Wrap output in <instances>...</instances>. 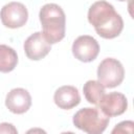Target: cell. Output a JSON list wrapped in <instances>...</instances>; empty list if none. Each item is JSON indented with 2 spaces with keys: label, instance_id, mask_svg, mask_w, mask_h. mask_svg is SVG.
Wrapping results in <instances>:
<instances>
[{
  "label": "cell",
  "instance_id": "obj_8",
  "mask_svg": "<svg viewBox=\"0 0 134 134\" xmlns=\"http://www.w3.org/2000/svg\"><path fill=\"white\" fill-rule=\"evenodd\" d=\"M97 106L107 116H118L127 111L128 99L126 95L120 92H110L108 94L105 93Z\"/></svg>",
  "mask_w": 134,
  "mask_h": 134
},
{
  "label": "cell",
  "instance_id": "obj_2",
  "mask_svg": "<svg viewBox=\"0 0 134 134\" xmlns=\"http://www.w3.org/2000/svg\"><path fill=\"white\" fill-rule=\"evenodd\" d=\"M43 35L50 44L62 41L66 31V16L63 8L55 3L43 5L39 12Z\"/></svg>",
  "mask_w": 134,
  "mask_h": 134
},
{
  "label": "cell",
  "instance_id": "obj_3",
  "mask_svg": "<svg viewBox=\"0 0 134 134\" xmlns=\"http://www.w3.org/2000/svg\"><path fill=\"white\" fill-rule=\"evenodd\" d=\"M110 117L96 107H86L80 109L72 117L74 127L88 134L103 133L107 129Z\"/></svg>",
  "mask_w": 134,
  "mask_h": 134
},
{
  "label": "cell",
  "instance_id": "obj_12",
  "mask_svg": "<svg viewBox=\"0 0 134 134\" xmlns=\"http://www.w3.org/2000/svg\"><path fill=\"white\" fill-rule=\"evenodd\" d=\"M83 92L86 100L92 105H98L105 95V88L98 81L89 80L83 86Z\"/></svg>",
  "mask_w": 134,
  "mask_h": 134
},
{
  "label": "cell",
  "instance_id": "obj_6",
  "mask_svg": "<svg viewBox=\"0 0 134 134\" xmlns=\"http://www.w3.org/2000/svg\"><path fill=\"white\" fill-rule=\"evenodd\" d=\"M71 50L76 60L84 63H89L97 58L99 53V44L93 37L83 35L74 40Z\"/></svg>",
  "mask_w": 134,
  "mask_h": 134
},
{
  "label": "cell",
  "instance_id": "obj_7",
  "mask_svg": "<svg viewBox=\"0 0 134 134\" xmlns=\"http://www.w3.org/2000/svg\"><path fill=\"white\" fill-rule=\"evenodd\" d=\"M25 55L31 61H40L44 59L51 50V44L46 40L42 31L31 34L23 45Z\"/></svg>",
  "mask_w": 134,
  "mask_h": 134
},
{
  "label": "cell",
  "instance_id": "obj_11",
  "mask_svg": "<svg viewBox=\"0 0 134 134\" xmlns=\"http://www.w3.org/2000/svg\"><path fill=\"white\" fill-rule=\"evenodd\" d=\"M18 64V54L14 48L8 45L0 44V72L8 73L13 71Z\"/></svg>",
  "mask_w": 134,
  "mask_h": 134
},
{
  "label": "cell",
  "instance_id": "obj_5",
  "mask_svg": "<svg viewBox=\"0 0 134 134\" xmlns=\"http://www.w3.org/2000/svg\"><path fill=\"white\" fill-rule=\"evenodd\" d=\"M0 19L2 24L7 28H20L26 24L28 20V12L23 3L13 1L2 6L0 10Z\"/></svg>",
  "mask_w": 134,
  "mask_h": 134
},
{
  "label": "cell",
  "instance_id": "obj_9",
  "mask_svg": "<svg viewBox=\"0 0 134 134\" xmlns=\"http://www.w3.org/2000/svg\"><path fill=\"white\" fill-rule=\"evenodd\" d=\"M5 106L14 114H23L31 106V96L24 88H14L6 94Z\"/></svg>",
  "mask_w": 134,
  "mask_h": 134
},
{
  "label": "cell",
  "instance_id": "obj_15",
  "mask_svg": "<svg viewBox=\"0 0 134 134\" xmlns=\"http://www.w3.org/2000/svg\"><path fill=\"white\" fill-rule=\"evenodd\" d=\"M118 1H127V0H118Z\"/></svg>",
  "mask_w": 134,
  "mask_h": 134
},
{
  "label": "cell",
  "instance_id": "obj_14",
  "mask_svg": "<svg viewBox=\"0 0 134 134\" xmlns=\"http://www.w3.org/2000/svg\"><path fill=\"white\" fill-rule=\"evenodd\" d=\"M0 133H18V130L15 128L13 124L8 122H1L0 124Z\"/></svg>",
  "mask_w": 134,
  "mask_h": 134
},
{
  "label": "cell",
  "instance_id": "obj_4",
  "mask_svg": "<svg viewBox=\"0 0 134 134\" xmlns=\"http://www.w3.org/2000/svg\"><path fill=\"white\" fill-rule=\"evenodd\" d=\"M97 81L104 88H115L125 79V68L122 64L114 58L104 59L97 67Z\"/></svg>",
  "mask_w": 134,
  "mask_h": 134
},
{
  "label": "cell",
  "instance_id": "obj_10",
  "mask_svg": "<svg viewBox=\"0 0 134 134\" xmlns=\"http://www.w3.org/2000/svg\"><path fill=\"white\" fill-rule=\"evenodd\" d=\"M54 104L63 110H70L81 103V95L74 86L64 85L59 87L53 94Z\"/></svg>",
  "mask_w": 134,
  "mask_h": 134
},
{
  "label": "cell",
  "instance_id": "obj_1",
  "mask_svg": "<svg viewBox=\"0 0 134 134\" xmlns=\"http://www.w3.org/2000/svg\"><path fill=\"white\" fill-rule=\"evenodd\" d=\"M89 23L104 39H114L124 29V20L114 6L104 0L94 2L88 9Z\"/></svg>",
  "mask_w": 134,
  "mask_h": 134
},
{
  "label": "cell",
  "instance_id": "obj_13",
  "mask_svg": "<svg viewBox=\"0 0 134 134\" xmlns=\"http://www.w3.org/2000/svg\"><path fill=\"white\" fill-rule=\"evenodd\" d=\"M134 122L132 120H124L119 124H117L114 129L112 130V133H133Z\"/></svg>",
  "mask_w": 134,
  "mask_h": 134
}]
</instances>
